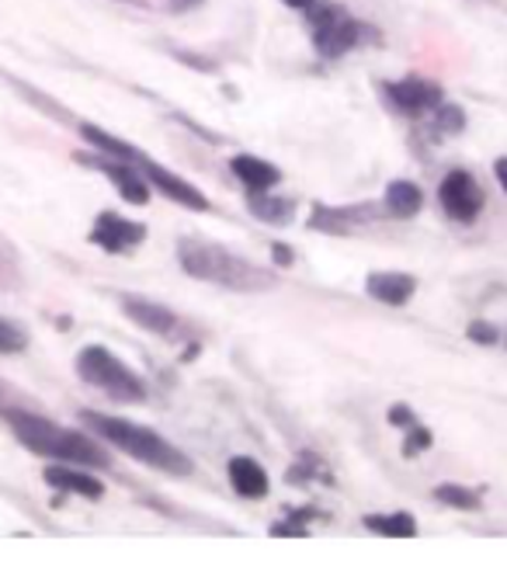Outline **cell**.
Segmentation results:
<instances>
[{
  "label": "cell",
  "mask_w": 507,
  "mask_h": 573,
  "mask_svg": "<svg viewBox=\"0 0 507 573\" xmlns=\"http://www.w3.org/2000/svg\"><path fill=\"white\" fill-rule=\"evenodd\" d=\"M177 261L192 278L222 285V289H233V293H261L275 285V275L268 268H261V264L212 240H181Z\"/></svg>",
  "instance_id": "cell-1"
},
{
  "label": "cell",
  "mask_w": 507,
  "mask_h": 573,
  "mask_svg": "<svg viewBox=\"0 0 507 573\" xmlns=\"http://www.w3.org/2000/svg\"><path fill=\"white\" fill-rule=\"evenodd\" d=\"M94 435H101L105 442H112L115 448H122L126 456H132L136 462H147L150 469H160V473L171 477H192V459L181 452L177 445H171L168 438H160L157 432L143 424H132L126 417H112V414H97V411H84L80 414Z\"/></svg>",
  "instance_id": "cell-2"
},
{
  "label": "cell",
  "mask_w": 507,
  "mask_h": 573,
  "mask_svg": "<svg viewBox=\"0 0 507 573\" xmlns=\"http://www.w3.org/2000/svg\"><path fill=\"white\" fill-rule=\"evenodd\" d=\"M4 417L11 424V432L18 435V442H22L25 448H32L35 456L70 462V466H94V469L112 466L105 448H101L97 442H91L88 435L70 432V427H59L46 417L28 414V411H8Z\"/></svg>",
  "instance_id": "cell-3"
},
{
  "label": "cell",
  "mask_w": 507,
  "mask_h": 573,
  "mask_svg": "<svg viewBox=\"0 0 507 573\" xmlns=\"http://www.w3.org/2000/svg\"><path fill=\"white\" fill-rule=\"evenodd\" d=\"M80 136H84V139L91 142V147L101 150V153L136 163V171L147 177V184H153L157 192H164L168 198H174L177 206L195 209V213H209V198L201 195V192L195 188V184H188L185 177H177L174 171H168L164 163L150 160L143 150H136L132 142L118 139V136H112V133H105V129H94V126H80Z\"/></svg>",
  "instance_id": "cell-4"
},
{
  "label": "cell",
  "mask_w": 507,
  "mask_h": 573,
  "mask_svg": "<svg viewBox=\"0 0 507 573\" xmlns=\"http://www.w3.org/2000/svg\"><path fill=\"white\" fill-rule=\"evenodd\" d=\"M77 376L84 379L94 390H105L112 400H126V403H139L147 397V386L132 368L115 358L108 347L91 344L77 355Z\"/></svg>",
  "instance_id": "cell-5"
},
{
  "label": "cell",
  "mask_w": 507,
  "mask_h": 573,
  "mask_svg": "<svg viewBox=\"0 0 507 573\" xmlns=\"http://www.w3.org/2000/svg\"><path fill=\"white\" fill-rule=\"evenodd\" d=\"M307 14H310V25H313V46L323 59H337L344 53H352L355 46H361L369 35H376L369 25L355 22L341 4H320L316 0Z\"/></svg>",
  "instance_id": "cell-6"
},
{
  "label": "cell",
  "mask_w": 507,
  "mask_h": 573,
  "mask_svg": "<svg viewBox=\"0 0 507 573\" xmlns=\"http://www.w3.org/2000/svg\"><path fill=\"white\" fill-rule=\"evenodd\" d=\"M438 202L449 219L456 222H476V216L483 213V188L480 181L470 171H449L445 181L438 184Z\"/></svg>",
  "instance_id": "cell-7"
},
{
  "label": "cell",
  "mask_w": 507,
  "mask_h": 573,
  "mask_svg": "<svg viewBox=\"0 0 507 573\" xmlns=\"http://www.w3.org/2000/svg\"><path fill=\"white\" fill-rule=\"evenodd\" d=\"M143 240H147V227H143V222L122 219L115 213H101L97 222H94V230H91V243H97V248L108 251V254H129Z\"/></svg>",
  "instance_id": "cell-8"
},
{
  "label": "cell",
  "mask_w": 507,
  "mask_h": 573,
  "mask_svg": "<svg viewBox=\"0 0 507 573\" xmlns=\"http://www.w3.org/2000/svg\"><path fill=\"white\" fill-rule=\"evenodd\" d=\"M77 160L91 163V168L101 171V174H108V181L122 192V198L132 202V206H147L150 202V184H147L143 174L136 171V163L118 160V157H112V160H105V157H77Z\"/></svg>",
  "instance_id": "cell-9"
},
{
  "label": "cell",
  "mask_w": 507,
  "mask_h": 573,
  "mask_svg": "<svg viewBox=\"0 0 507 573\" xmlns=\"http://www.w3.org/2000/svg\"><path fill=\"white\" fill-rule=\"evenodd\" d=\"M387 98L400 112H411V115H420L435 105H441V88L431 84V80H417V77H407V80H390V84H382Z\"/></svg>",
  "instance_id": "cell-10"
},
{
  "label": "cell",
  "mask_w": 507,
  "mask_h": 573,
  "mask_svg": "<svg viewBox=\"0 0 507 573\" xmlns=\"http://www.w3.org/2000/svg\"><path fill=\"white\" fill-rule=\"evenodd\" d=\"M376 219V209L369 202H358V206H348V209H334V206H316L313 209V219L310 227L320 230V233H352L365 222Z\"/></svg>",
  "instance_id": "cell-11"
},
{
  "label": "cell",
  "mask_w": 507,
  "mask_h": 573,
  "mask_svg": "<svg viewBox=\"0 0 507 573\" xmlns=\"http://www.w3.org/2000/svg\"><path fill=\"white\" fill-rule=\"evenodd\" d=\"M372 299L387 302V306H407L411 296L417 293V278L407 272H372L369 282H365Z\"/></svg>",
  "instance_id": "cell-12"
},
{
  "label": "cell",
  "mask_w": 507,
  "mask_h": 573,
  "mask_svg": "<svg viewBox=\"0 0 507 573\" xmlns=\"http://www.w3.org/2000/svg\"><path fill=\"white\" fill-rule=\"evenodd\" d=\"M122 310H126V317L132 323H139L150 334H174V326H177V313H171L168 306H160V302L139 299V296L122 299Z\"/></svg>",
  "instance_id": "cell-13"
},
{
  "label": "cell",
  "mask_w": 507,
  "mask_h": 573,
  "mask_svg": "<svg viewBox=\"0 0 507 573\" xmlns=\"http://www.w3.org/2000/svg\"><path fill=\"white\" fill-rule=\"evenodd\" d=\"M227 473H230V486L237 490L240 497L257 501V497L268 494V473H265V469H261V462H254L251 456L230 459Z\"/></svg>",
  "instance_id": "cell-14"
},
{
  "label": "cell",
  "mask_w": 507,
  "mask_h": 573,
  "mask_svg": "<svg viewBox=\"0 0 507 573\" xmlns=\"http://www.w3.org/2000/svg\"><path fill=\"white\" fill-rule=\"evenodd\" d=\"M230 171L247 184L251 192H268L275 188V184L281 181V171L275 168V163L261 160V157H251V153H240L230 160Z\"/></svg>",
  "instance_id": "cell-15"
},
{
  "label": "cell",
  "mask_w": 507,
  "mask_h": 573,
  "mask_svg": "<svg viewBox=\"0 0 507 573\" xmlns=\"http://www.w3.org/2000/svg\"><path fill=\"white\" fill-rule=\"evenodd\" d=\"M46 483L56 486V490H67V494H80V497H88V501H97L101 494H105L101 480H94L88 473H77V469H70V462L49 466L46 469Z\"/></svg>",
  "instance_id": "cell-16"
},
{
  "label": "cell",
  "mask_w": 507,
  "mask_h": 573,
  "mask_svg": "<svg viewBox=\"0 0 507 573\" xmlns=\"http://www.w3.org/2000/svg\"><path fill=\"white\" fill-rule=\"evenodd\" d=\"M382 209L396 219H414L424 209V192L417 188L414 181H390L387 195H382Z\"/></svg>",
  "instance_id": "cell-17"
},
{
  "label": "cell",
  "mask_w": 507,
  "mask_h": 573,
  "mask_svg": "<svg viewBox=\"0 0 507 573\" xmlns=\"http://www.w3.org/2000/svg\"><path fill=\"white\" fill-rule=\"evenodd\" d=\"M361 525L376 531V536H390V539H414L417 536V518L407 511H390V515H365Z\"/></svg>",
  "instance_id": "cell-18"
},
{
  "label": "cell",
  "mask_w": 507,
  "mask_h": 573,
  "mask_svg": "<svg viewBox=\"0 0 507 573\" xmlns=\"http://www.w3.org/2000/svg\"><path fill=\"white\" fill-rule=\"evenodd\" d=\"M247 209L265 222H289L292 219V202L289 198H272L265 192H254L251 202H247Z\"/></svg>",
  "instance_id": "cell-19"
},
{
  "label": "cell",
  "mask_w": 507,
  "mask_h": 573,
  "mask_svg": "<svg viewBox=\"0 0 507 573\" xmlns=\"http://www.w3.org/2000/svg\"><path fill=\"white\" fill-rule=\"evenodd\" d=\"M435 501L445 507H459V511H476L480 507V494L470 486H459V483H441L435 486Z\"/></svg>",
  "instance_id": "cell-20"
},
{
  "label": "cell",
  "mask_w": 507,
  "mask_h": 573,
  "mask_svg": "<svg viewBox=\"0 0 507 573\" xmlns=\"http://www.w3.org/2000/svg\"><path fill=\"white\" fill-rule=\"evenodd\" d=\"M431 126H435L441 136H456V133L465 129V112L456 108V105H445V108L431 118Z\"/></svg>",
  "instance_id": "cell-21"
},
{
  "label": "cell",
  "mask_w": 507,
  "mask_h": 573,
  "mask_svg": "<svg viewBox=\"0 0 507 573\" xmlns=\"http://www.w3.org/2000/svg\"><path fill=\"white\" fill-rule=\"evenodd\" d=\"M25 344H28V337L18 331L14 323H8V320H0V355H18V352H25Z\"/></svg>",
  "instance_id": "cell-22"
},
{
  "label": "cell",
  "mask_w": 507,
  "mask_h": 573,
  "mask_svg": "<svg viewBox=\"0 0 507 573\" xmlns=\"http://www.w3.org/2000/svg\"><path fill=\"white\" fill-rule=\"evenodd\" d=\"M431 432H428V427H420V424H414V427H407V442H403V456H420L424 452V448H431Z\"/></svg>",
  "instance_id": "cell-23"
},
{
  "label": "cell",
  "mask_w": 507,
  "mask_h": 573,
  "mask_svg": "<svg viewBox=\"0 0 507 573\" xmlns=\"http://www.w3.org/2000/svg\"><path fill=\"white\" fill-rule=\"evenodd\" d=\"M465 334H470V341H476V344H494L497 341V326L494 323H483V320H473Z\"/></svg>",
  "instance_id": "cell-24"
},
{
  "label": "cell",
  "mask_w": 507,
  "mask_h": 573,
  "mask_svg": "<svg viewBox=\"0 0 507 573\" xmlns=\"http://www.w3.org/2000/svg\"><path fill=\"white\" fill-rule=\"evenodd\" d=\"M390 421H393L396 427H403V432H407V427H414V424H420V421L407 411V406H393V411H390Z\"/></svg>",
  "instance_id": "cell-25"
},
{
  "label": "cell",
  "mask_w": 507,
  "mask_h": 573,
  "mask_svg": "<svg viewBox=\"0 0 507 573\" xmlns=\"http://www.w3.org/2000/svg\"><path fill=\"white\" fill-rule=\"evenodd\" d=\"M272 251H275V261H278V264H292V251L286 248V243H275Z\"/></svg>",
  "instance_id": "cell-26"
},
{
  "label": "cell",
  "mask_w": 507,
  "mask_h": 573,
  "mask_svg": "<svg viewBox=\"0 0 507 573\" xmlns=\"http://www.w3.org/2000/svg\"><path fill=\"white\" fill-rule=\"evenodd\" d=\"M494 174H497V181H500V188L507 192V157H500V160L494 163Z\"/></svg>",
  "instance_id": "cell-27"
},
{
  "label": "cell",
  "mask_w": 507,
  "mask_h": 573,
  "mask_svg": "<svg viewBox=\"0 0 507 573\" xmlns=\"http://www.w3.org/2000/svg\"><path fill=\"white\" fill-rule=\"evenodd\" d=\"M281 4H289V8H296V11H310L316 0H281Z\"/></svg>",
  "instance_id": "cell-28"
},
{
  "label": "cell",
  "mask_w": 507,
  "mask_h": 573,
  "mask_svg": "<svg viewBox=\"0 0 507 573\" xmlns=\"http://www.w3.org/2000/svg\"><path fill=\"white\" fill-rule=\"evenodd\" d=\"M171 4H174V11H192L201 4V0H171Z\"/></svg>",
  "instance_id": "cell-29"
}]
</instances>
